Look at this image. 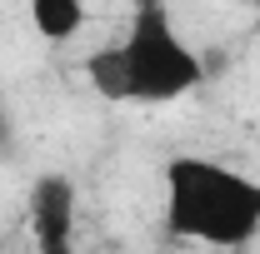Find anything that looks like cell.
<instances>
[{
	"instance_id": "7a4b0ae2",
	"label": "cell",
	"mask_w": 260,
	"mask_h": 254,
	"mask_svg": "<svg viewBox=\"0 0 260 254\" xmlns=\"http://www.w3.org/2000/svg\"><path fill=\"white\" fill-rule=\"evenodd\" d=\"M160 224L180 244L235 254L260 239V180L225 159L180 150L160 170Z\"/></svg>"
},
{
	"instance_id": "6da1fadb",
	"label": "cell",
	"mask_w": 260,
	"mask_h": 254,
	"mask_svg": "<svg viewBox=\"0 0 260 254\" xmlns=\"http://www.w3.org/2000/svg\"><path fill=\"white\" fill-rule=\"evenodd\" d=\"M80 70L110 105H175L205 85V60L180 35L170 0H135L120 40L85 55Z\"/></svg>"
},
{
	"instance_id": "5b68a950",
	"label": "cell",
	"mask_w": 260,
	"mask_h": 254,
	"mask_svg": "<svg viewBox=\"0 0 260 254\" xmlns=\"http://www.w3.org/2000/svg\"><path fill=\"white\" fill-rule=\"evenodd\" d=\"M35 254H75V244H45V249H35Z\"/></svg>"
},
{
	"instance_id": "3957f363",
	"label": "cell",
	"mask_w": 260,
	"mask_h": 254,
	"mask_svg": "<svg viewBox=\"0 0 260 254\" xmlns=\"http://www.w3.org/2000/svg\"><path fill=\"white\" fill-rule=\"evenodd\" d=\"M30 234L35 249L75 244V185L65 175H40L30 190Z\"/></svg>"
},
{
	"instance_id": "277c9868",
	"label": "cell",
	"mask_w": 260,
	"mask_h": 254,
	"mask_svg": "<svg viewBox=\"0 0 260 254\" xmlns=\"http://www.w3.org/2000/svg\"><path fill=\"white\" fill-rule=\"evenodd\" d=\"M25 15L45 45H70L85 30V0H25Z\"/></svg>"
}]
</instances>
